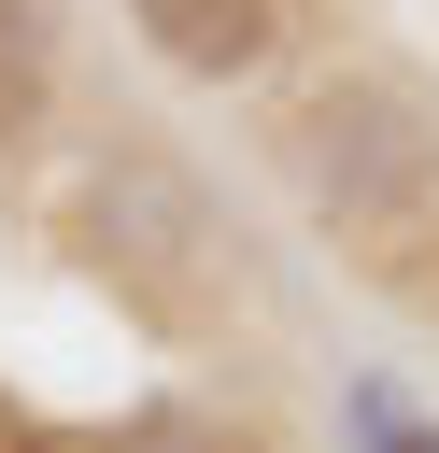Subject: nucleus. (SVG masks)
<instances>
[{"instance_id":"2","label":"nucleus","mask_w":439,"mask_h":453,"mask_svg":"<svg viewBox=\"0 0 439 453\" xmlns=\"http://www.w3.org/2000/svg\"><path fill=\"white\" fill-rule=\"evenodd\" d=\"M283 184H297V212L340 241V226H368L411 170H439V99L411 85V71H326L283 127Z\"/></svg>"},{"instance_id":"4","label":"nucleus","mask_w":439,"mask_h":453,"mask_svg":"<svg viewBox=\"0 0 439 453\" xmlns=\"http://www.w3.org/2000/svg\"><path fill=\"white\" fill-rule=\"evenodd\" d=\"M340 255H354V283H382L411 326H439V170H411L368 226H340Z\"/></svg>"},{"instance_id":"7","label":"nucleus","mask_w":439,"mask_h":453,"mask_svg":"<svg viewBox=\"0 0 439 453\" xmlns=\"http://www.w3.org/2000/svg\"><path fill=\"white\" fill-rule=\"evenodd\" d=\"M354 411H368V453H439V425H397L382 396H354Z\"/></svg>"},{"instance_id":"6","label":"nucleus","mask_w":439,"mask_h":453,"mask_svg":"<svg viewBox=\"0 0 439 453\" xmlns=\"http://www.w3.org/2000/svg\"><path fill=\"white\" fill-rule=\"evenodd\" d=\"M99 453H269L255 425H212V411H142V425H113Z\"/></svg>"},{"instance_id":"1","label":"nucleus","mask_w":439,"mask_h":453,"mask_svg":"<svg viewBox=\"0 0 439 453\" xmlns=\"http://www.w3.org/2000/svg\"><path fill=\"white\" fill-rule=\"evenodd\" d=\"M85 269L156 326V340H212L227 297H241V255H227V212L184 156L156 142H99L85 156Z\"/></svg>"},{"instance_id":"5","label":"nucleus","mask_w":439,"mask_h":453,"mask_svg":"<svg viewBox=\"0 0 439 453\" xmlns=\"http://www.w3.org/2000/svg\"><path fill=\"white\" fill-rule=\"evenodd\" d=\"M42 85H57V14L42 0H0V142L42 113Z\"/></svg>"},{"instance_id":"3","label":"nucleus","mask_w":439,"mask_h":453,"mask_svg":"<svg viewBox=\"0 0 439 453\" xmlns=\"http://www.w3.org/2000/svg\"><path fill=\"white\" fill-rule=\"evenodd\" d=\"M142 57L184 71V85H255L269 42H283V0H127Z\"/></svg>"}]
</instances>
